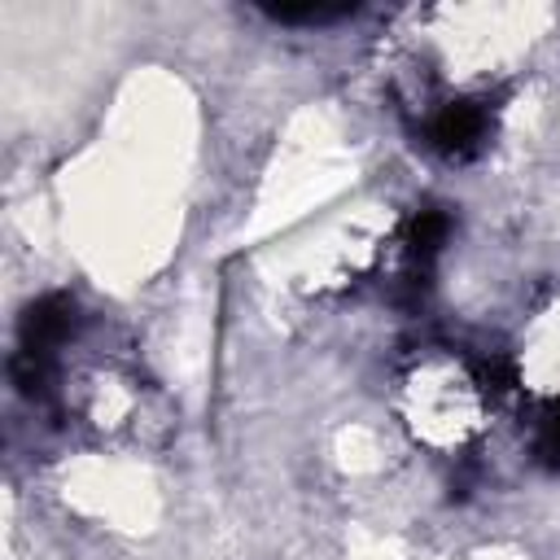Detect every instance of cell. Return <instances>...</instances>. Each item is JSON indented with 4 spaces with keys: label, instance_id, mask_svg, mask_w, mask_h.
Here are the masks:
<instances>
[{
    "label": "cell",
    "instance_id": "obj_1",
    "mask_svg": "<svg viewBox=\"0 0 560 560\" xmlns=\"http://www.w3.org/2000/svg\"><path fill=\"white\" fill-rule=\"evenodd\" d=\"M490 136V109L486 101H451L429 122V144L446 158H472Z\"/></svg>",
    "mask_w": 560,
    "mask_h": 560
},
{
    "label": "cell",
    "instance_id": "obj_2",
    "mask_svg": "<svg viewBox=\"0 0 560 560\" xmlns=\"http://www.w3.org/2000/svg\"><path fill=\"white\" fill-rule=\"evenodd\" d=\"M74 332V302L66 293H48L39 302L26 306L22 315V346L18 354H39V359H52L57 346H66Z\"/></svg>",
    "mask_w": 560,
    "mask_h": 560
},
{
    "label": "cell",
    "instance_id": "obj_3",
    "mask_svg": "<svg viewBox=\"0 0 560 560\" xmlns=\"http://www.w3.org/2000/svg\"><path fill=\"white\" fill-rule=\"evenodd\" d=\"M446 232H451V219H446L442 210H420V219L411 223V241H407L411 262H416V267H429L433 254L446 245Z\"/></svg>",
    "mask_w": 560,
    "mask_h": 560
},
{
    "label": "cell",
    "instance_id": "obj_4",
    "mask_svg": "<svg viewBox=\"0 0 560 560\" xmlns=\"http://www.w3.org/2000/svg\"><path fill=\"white\" fill-rule=\"evenodd\" d=\"M262 13L276 22H341L354 18L359 4H267Z\"/></svg>",
    "mask_w": 560,
    "mask_h": 560
}]
</instances>
